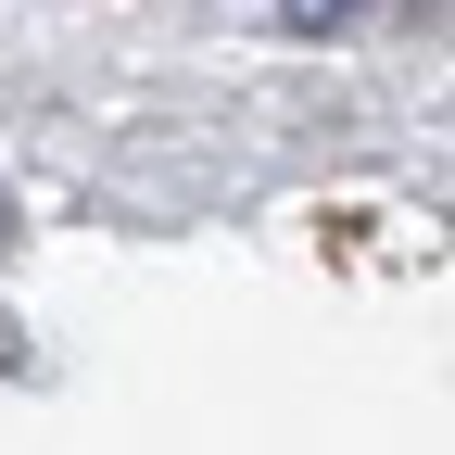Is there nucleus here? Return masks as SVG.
Masks as SVG:
<instances>
[{
  "label": "nucleus",
  "mask_w": 455,
  "mask_h": 455,
  "mask_svg": "<svg viewBox=\"0 0 455 455\" xmlns=\"http://www.w3.org/2000/svg\"><path fill=\"white\" fill-rule=\"evenodd\" d=\"M379 13H405V0H278V26H291V38H367Z\"/></svg>",
  "instance_id": "f257e3e1"
}]
</instances>
